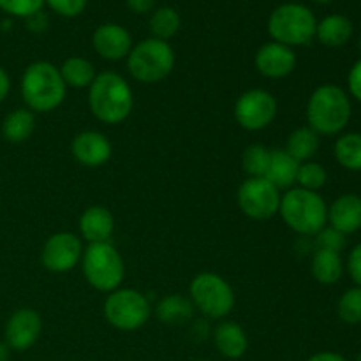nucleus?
<instances>
[{
    "instance_id": "nucleus-1",
    "label": "nucleus",
    "mask_w": 361,
    "mask_h": 361,
    "mask_svg": "<svg viewBox=\"0 0 361 361\" xmlns=\"http://www.w3.org/2000/svg\"><path fill=\"white\" fill-rule=\"evenodd\" d=\"M133 106V88L126 78L115 71L99 73L88 87V108L99 122L118 126L129 118Z\"/></svg>"
},
{
    "instance_id": "nucleus-2",
    "label": "nucleus",
    "mask_w": 361,
    "mask_h": 361,
    "mask_svg": "<svg viewBox=\"0 0 361 361\" xmlns=\"http://www.w3.org/2000/svg\"><path fill=\"white\" fill-rule=\"evenodd\" d=\"M307 123L319 136H335L348 127L353 115L351 99L337 85H321L307 102Z\"/></svg>"
},
{
    "instance_id": "nucleus-3",
    "label": "nucleus",
    "mask_w": 361,
    "mask_h": 361,
    "mask_svg": "<svg viewBox=\"0 0 361 361\" xmlns=\"http://www.w3.org/2000/svg\"><path fill=\"white\" fill-rule=\"evenodd\" d=\"M20 88L25 106L32 113L55 111L67 94L59 67L46 60L30 63L25 69Z\"/></svg>"
},
{
    "instance_id": "nucleus-4",
    "label": "nucleus",
    "mask_w": 361,
    "mask_h": 361,
    "mask_svg": "<svg viewBox=\"0 0 361 361\" xmlns=\"http://www.w3.org/2000/svg\"><path fill=\"white\" fill-rule=\"evenodd\" d=\"M282 221L302 236H316L328 224V204L319 192L291 187L281 196Z\"/></svg>"
},
{
    "instance_id": "nucleus-5",
    "label": "nucleus",
    "mask_w": 361,
    "mask_h": 361,
    "mask_svg": "<svg viewBox=\"0 0 361 361\" xmlns=\"http://www.w3.org/2000/svg\"><path fill=\"white\" fill-rule=\"evenodd\" d=\"M268 34L271 41L295 48L305 46L316 37L317 20L303 4H282L268 18Z\"/></svg>"
},
{
    "instance_id": "nucleus-6",
    "label": "nucleus",
    "mask_w": 361,
    "mask_h": 361,
    "mask_svg": "<svg viewBox=\"0 0 361 361\" xmlns=\"http://www.w3.org/2000/svg\"><path fill=\"white\" fill-rule=\"evenodd\" d=\"M126 60L127 69L134 80L152 85L166 80L173 73L175 51L169 42L148 37L134 44Z\"/></svg>"
},
{
    "instance_id": "nucleus-7",
    "label": "nucleus",
    "mask_w": 361,
    "mask_h": 361,
    "mask_svg": "<svg viewBox=\"0 0 361 361\" xmlns=\"http://www.w3.org/2000/svg\"><path fill=\"white\" fill-rule=\"evenodd\" d=\"M81 270L92 288L108 295L118 289L126 277L123 259L111 242L90 243L81 256Z\"/></svg>"
},
{
    "instance_id": "nucleus-8",
    "label": "nucleus",
    "mask_w": 361,
    "mask_h": 361,
    "mask_svg": "<svg viewBox=\"0 0 361 361\" xmlns=\"http://www.w3.org/2000/svg\"><path fill=\"white\" fill-rule=\"evenodd\" d=\"M189 298L194 309L204 317L224 321L233 312L236 296L229 282L214 271L197 274L189 284Z\"/></svg>"
},
{
    "instance_id": "nucleus-9",
    "label": "nucleus",
    "mask_w": 361,
    "mask_h": 361,
    "mask_svg": "<svg viewBox=\"0 0 361 361\" xmlns=\"http://www.w3.org/2000/svg\"><path fill=\"white\" fill-rule=\"evenodd\" d=\"M102 314L116 330L136 331L150 319L152 305L147 296L137 289L118 288L106 296Z\"/></svg>"
},
{
    "instance_id": "nucleus-10",
    "label": "nucleus",
    "mask_w": 361,
    "mask_h": 361,
    "mask_svg": "<svg viewBox=\"0 0 361 361\" xmlns=\"http://www.w3.org/2000/svg\"><path fill=\"white\" fill-rule=\"evenodd\" d=\"M281 190L267 178H247L240 185L236 203L245 217L252 221H268L279 214Z\"/></svg>"
},
{
    "instance_id": "nucleus-11",
    "label": "nucleus",
    "mask_w": 361,
    "mask_h": 361,
    "mask_svg": "<svg viewBox=\"0 0 361 361\" xmlns=\"http://www.w3.org/2000/svg\"><path fill=\"white\" fill-rule=\"evenodd\" d=\"M279 111L277 99L264 88H250L243 92L235 104V120L249 133L267 129L271 126Z\"/></svg>"
},
{
    "instance_id": "nucleus-12",
    "label": "nucleus",
    "mask_w": 361,
    "mask_h": 361,
    "mask_svg": "<svg viewBox=\"0 0 361 361\" xmlns=\"http://www.w3.org/2000/svg\"><path fill=\"white\" fill-rule=\"evenodd\" d=\"M83 243L74 233L60 231L49 236L41 250V263L51 274H67L81 263Z\"/></svg>"
},
{
    "instance_id": "nucleus-13",
    "label": "nucleus",
    "mask_w": 361,
    "mask_h": 361,
    "mask_svg": "<svg viewBox=\"0 0 361 361\" xmlns=\"http://www.w3.org/2000/svg\"><path fill=\"white\" fill-rule=\"evenodd\" d=\"M42 331V317L34 309H18L13 316L7 319L6 337L7 348L13 351H28L35 342L39 341Z\"/></svg>"
},
{
    "instance_id": "nucleus-14",
    "label": "nucleus",
    "mask_w": 361,
    "mask_h": 361,
    "mask_svg": "<svg viewBox=\"0 0 361 361\" xmlns=\"http://www.w3.org/2000/svg\"><path fill=\"white\" fill-rule=\"evenodd\" d=\"M254 63L261 76L268 80H282L295 71L296 53L289 46L270 41L259 46L254 56Z\"/></svg>"
},
{
    "instance_id": "nucleus-15",
    "label": "nucleus",
    "mask_w": 361,
    "mask_h": 361,
    "mask_svg": "<svg viewBox=\"0 0 361 361\" xmlns=\"http://www.w3.org/2000/svg\"><path fill=\"white\" fill-rule=\"evenodd\" d=\"M92 46L101 59L118 62L129 56L133 49V35L118 23H102L92 34Z\"/></svg>"
},
{
    "instance_id": "nucleus-16",
    "label": "nucleus",
    "mask_w": 361,
    "mask_h": 361,
    "mask_svg": "<svg viewBox=\"0 0 361 361\" xmlns=\"http://www.w3.org/2000/svg\"><path fill=\"white\" fill-rule=\"evenodd\" d=\"M73 157L85 168H99L111 159V141L99 130H83L76 134L71 145Z\"/></svg>"
},
{
    "instance_id": "nucleus-17",
    "label": "nucleus",
    "mask_w": 361,
    "mask_h": 361,
    "mask_svg": "<svg viewBox=\"0 0 361 361\" xmlns=\"http://www.w3.org/2000/svg\"><path fill=\"white\" fill-rule=\"evenodd\" d=\"M328 224L345 236L361 229V197L358 194H342L328 207Z\"/></svg>"
},
{
    "instance_id": "nucleus-18",
    "label": "nucleus",
    "mask_w": 361,
    "mask_h": 361,
    "mask_svg": "<svg viewBox=\"0 0 361 361\" xmlns=\"http://www.w3.org/2000/svg\"><path fill=\"white\" fill-rule=\"evenodd\" d=\"M78 228H80L81 238L87 240L88 243H104L109 242V238L113 236L115 219L108 208L94 204L81 214Z\"/></svg>"
},
{
    "instance_id": "nucleus-19",
    "label": "nucleus",
    "mask_w": 361,
    "mask_h": 361,
    "mask_svg": "<svg viewBox=\"0 0 361 361\" xmlns=\"http://www.w3.org/2000/svg\"><path fill=\"white\" fill-rule=\"evenodd\" d=\"M215 349L228 360H240L249 349V337L235 321H221L214 330Z\"/></svg>"
},
{
    "instance_id": "nucleus-20",
    "label": "nucleus",
    "mask_w": 361,
    "mask_h": 361,
    "mask_svg": "<svg viewBox=\"0 0 361 361\" xmlns=\"http://www.w3.org/2000/svg\"><path fill=\"white\" fill-rule=\"evenodd\" d=\"M353 21L344 14H328L323 20L317 21L316 37L321 44L328 48H341L348 44L349 39L353 37Z\"/></svg>"
},
{
    "instance_id": "nucleus-21",
    "label": "nucleus",
    "mask_w": 361,
    "mask_h": 361,
    "mask_svg": "<svg viewBox=\"0 0 361 361\" xmlns=\"http://www.w3.org/2000/svg\"><path fill=\"white\" fill-rule=\"evenodd\" d=\"M298 168L300 162L293 159L284 148L282 150H270V164H268L264 178L274 183L279 190H288L296 183Z\"/></svg>"
},
{
    "instance_id": "nucleus-22",
    "label": "nucleus",
    "mask_w": 361,
    "mask_h": 361,
    "mask_svg": "<svg viewBox=\"0 0 361 361\" xmlns=\"http://www.w3.org/2000/svg\"><path fill=\"white\" fill-rule=\"evenodd\" d=\"M194 310L196 309H194L189 296L169 295L164 296L155 305V316L161 323L169 324V326H178V324H185L192 319Z\"/></svg>"
},
{
    "instance_id": "nucleus-23",
    "label": "nucleus",
    "mask_w": 361,
    "mask_h": 361,
    "mask_svg": "<svg viewBox=\"0 0 361 361\" xmlns=\"http://www.w3.org/2000/svg\"><path fill=\"white\" fill-rule=\"evenodd\" d=\"M310 271L312 277L323 286H334L341 281L344 274V261L341 254L334 250L316 249L312 261H310Z\"/></svg>"
},
{
    "instance_id": "nucleus-24",
    "label": "nucleus",
    "mask_w": 361,
    "mask_h": 361,
    "mask_svg": "<svg viewBox=\"0 0 361 361\" xmlns=\"http://www.w3.org/2000/svg\"><path fill=\"white\" fill-rule=\"evenodd\" d=\"M319 134L310 129L309 126H305L298 127V129H295L289 134L284 150L298 162H307L312 161L314 155L319 150Z\"/></svg>"
},
{
    "instance_id": "nucleus-25",
    "label": "nucleus",
    "mask_w": 361,
    "mask_h": 361,
    "mask_svg": "<svg viewBox=\"0 0 361 361\" xmlns=\"http://www.w3.org/2000/svg\"><path fill=\"white\" fill-rule=\"evenodd\" d=\"M35 130V113L28 108L11 111L2 122V136L9 143H23Z\"/></svg>"
},
{
    "instance_id": "nucleus-26",
    "label": "nucleus",
    "mask_w": 361,
    "mask_h": 361,
    "mask_svg": "<svg viewBox=\"0 0 361 361\" xmlns=\"http://www.w3.org/2000/svg\"><path fill=\"white\" fill-rule=\"evenodd\" d=\"M59 71L66 87L71 88H88L97 76L94 63L83 56H69L63 60Z\"/></svg>"
},
{
    "instance_id": "nucleus-27",
    "label": "nucleus",
    "mask_w": 361,
    "mask_h": 361,
    "mask_svg": "<svg viewBox=\"0 0 361 361\" xmlns=\"http://www.w3.org/2000/svg\"><path fill=\"white\" fill-rule=\"evenodd\" d=\"M180 27H182V18L175 7L162 6L152 11L148 28H150V34L154 39L168 42L169 39L178 34Z\"/></svg>"
},
{
    "instance_id": "nucleus-28",
    "label": "nucleus",
    "mask_w": 361,
    "mask_h": 361,
    "mask_svg": "<svg viewBox=\"0 0 361 361\" xmlns=\"http://www.w3.org/2000/svg\"><path fill=\"white\" fill-rule=\"evenodd\" d=\"M334 154L338 164L348 171H361V134L348 133L337 137Z\"/></svg>"
},
{
    "instance_id": "nucleus-29",
    "label": "nucleus",
    "mask_w": 361,
    "mask_h": 361,
    "mask_svg": "<svg viewBox=\"0 0 361 361\" xmlns=\"http://www.w3.org/2000/svg\"><path fill=\"white\" fill-rule=\"evenodd\" d=\"M270 164V148L264 145H250L242 154V168L249 178H264Z\"/></svg>"
},
{
    "instance_id": "nucleus-30",
    "label": "nucleus",
    "mask_w": 361,
    "mask_h": 361,
    "mask_svg": "<svg viewBox=\"0 0 361 361\" xmlns=\"http://www.w3.org/2000/svg\"><path fill=\"white\" fill-rule=\"evenodd\" d=\"M328 182V171L324 169L323 164L314 161L300 162L298 175H296V185L302 187L305 190H312L317 192L323 189Z\"/></svg>"
},
{
    "instance_id": "nucleus-31",
    "label": "nucleus",
    "mask_w": 361,
    "mask_h": 361,
    "mask_svg": "<svg viewBox=\"0 0 361 361\" xmlns=\"http://www.w3.org/2000/svg\"><path fill=\"white\" fill-rule=\"evenodd\" d=\"M337 314L345 324H361V288L348 289L337 303Z\"/></svg>"
},
{
    "instance_id": "nucleus-32",
    "label": "nucleus",
    "mask_w": 361,
    "mask_h": 361,
    "mask_svg": "<svg viewBox=\"0 0 361 361\" xmlns=\"http://www.w3.org/2000/svg\"><path fill=\"white\" fill-rule=\"evenodd\" d=\"M44 0H0V9L16 18H28L42 11Z\"/></svg>"
},
{
    "instance_id": "nucleus-33",
    "label": "nucleus",
    "mask_w": 361,
    "mask_h": 361,
    "mask_svg": "<svg viewBox=\"0 0 361 361\" xmlns=\"http://www.w3.org/2000/svg\"><path fill=\"white\" fill-rule=\"evenodd\" d=\"M316 245L317 249L334 250V252L341 254L345 249V235L331 226H324L316 235Z\"/></svg>"
},
{
    "instance_id": "nucleus-34",
    "label": "nucleus",
    "mask_w": 361,
    "mask_h": 361,
    "mask_svg": "<svg viewBox=\"0 0 361 361\" xmlns=\"http://www.w3.org/2000/svg\"><path fill=\"white\" fill-rule=\"evenodd\" d=\"M46 6L62 18H76L87 7L88 0H44Z\"/></svg>"
},
{
    "instance_id": "nucleus-35",
    "label": "nucleus",
    "mask_w": 361,
    "mask_h": 361,
    "mask_svg": "<svg viewBox=\"0 0 361 361\" xmlns=\"http://www.w3.org/2000/svg\"><path fill=\"white\" fill-rule=\"evenodd\" d=\"M348 271L349 277L353 279V282L361 288V242L349 252Z\"/></svg>"
},
{
    "instance_id": "nucleus-36",
    "label": "nucleus",
    "mask_w": 361,
    "mask_h": 361,
    "mask_svg": "<svg viewBox=\"0 0 361 361\" xmlns=\"http://www.w3.org/2000/svg\"><path fill=\"white\" fill-rule=\"evenodd\" d=\"M348 87L349 94H351L356 101L361 102V59L351 67V71H349Z\"/></svg>"
},
{
    "instance_id": "nucleus-37",
    "label": "nucleus",
    "mask_w": 361,
    "mask_h": 361,
    "mask_svg": "<svg viewBox=\"0 0 361 361\" xmlns=\"http://www.w3.org/2000/svg\"><path fill=\"white\" fill-rule=\"evenodd\" d=\"M27 20V27L28 30L34 32V34H42V32L48 28L49 25V20H48V14L42 13V11H39V13L32 14V16L25 18Z\"/></svg>"
},
{
    "instance_id": "nucleus-38",
    "label": "nucleus",
    "mask_w": 361,
    "mask_h": 361,
    "mask_svg": "<svg viewBox=\"0 0 361 361\" xmlns=\"http://www.w3.org/2000/svg\"><path fill=\"white\" fill-rule=\"evenodd\" d=\"M126 2H127V7H129L133 13L147 14L154 11L157 0H126Z\"/></svg>"
},
{
    "instance_id": "nucleus-39",
    "label": "nucleus",
    "mask_w": 361,
    "mask_h": 361,
    "mask_svg": "<svg viewBox=\"0 0 361 361\" xmlns=\"http://www.w3.org/2000/svg\"><path fill=\"white\" fill-rule=\"evenodd\" d=\"M11 90V80H9V74L6 73L4 67H0V102H4V99L7 97Z\"/></svg>"
},
{
    "instance_id": "nucleus-40",
    "label": "nucleus",
    "mask_w": 361,
    "mask_h": 361,
    "mask_svg": "<svg viewBox=\"0 0 361 361\" xmlns=\"http://www.w3.org/2000/svg\"><path fill=\"white\" fill-rule=\"evenodd\" d=\"M307 361H348L342 355L338 353H331V351H323V353H317V355L310 356Z\"/></svg>"
},
{
    "instance_id": "nucleus-41",
    "label": "nucleus",
    "mask_w": 361,
    "mask_h": 361,
    "mask_svg": "<svg viewBox=\"0 0 361 361\" xmlns=\"http://www.w3.org/2000/svg\"><path fill=\"white\" fill-rule=\"evenodd\" d=\"M9 351L11 349L7 348V344H0V361L9 360Z\"/></svg>"
},
{
    "instance_id": "nucleus-42",
    "label": "nucleus",
    "mask_w": 361,
    "mask_h": 361,
    "mask_svg": "<svg viewBox=\"0 0 361 361\" xmlns=\"http://www.w3.org/2000/svg\"><path fill=\"white\" fill-rule=\"evenodd\" d=\"M312 2H316V4H330L331 0H312Z\"/></svg>"
},
{
    "instance_id": "nucleus-43",
    "label": "nucleus",
    "mask_w": 361,
    "mask_h": 361,
    "mask_svg": "<svg viewBox=\"0 0 361 361\" xmlns=\"http://www.w3.org/2000/svg\"><path fill=\"white\" fill-rule=\"evenodd\" d=\"M355 361H361V353H360L358 356H356V360H355Z\"/></svg>"
},
{
    "instance_id": "nucleus-44",
    "label": "nucleus",
    "mask_w": 361,
    "mask_h": 361,
    "mask_svg": "<svg viewBox=\"0 0 361 361\" xmlns=\"http://www.w3.org/2000/svg\"><path fill=\"white\" fill-rule=\"evenodd\" d=\"M358 48H360V51H361V35H360V41H358Z\"/></svg>"
},
{
    "instance_id": "nucleus-45",
    "label": "nucleus",
    "mask_w": 361,
    "mask_h": 361,
    "mask_svg": "<svg viewBox=\"0 0 361 361\" xmlns=\"http://www.w3.org/2000/svg\"><path fill=\"white\" fill-rule=\"evenodd\" d=\"M200 361H207V360H200Z\"/></svg>"
}]
</instances>
